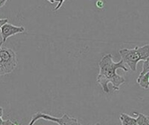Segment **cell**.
<instances>
[{
	"mask_svg": "<svg viewBox=\"0 0 149 125\" xmlns=\"http://www.w3.org/2000/svg\"><path fill=\"white\" fill-rule=\"evenodd\" d=\"M99 69L100 72L97 77V82L102 87L104 92L109 93L108 84L110 83L115 90H120V87L125 84L126 80L123 77L117 74V70L122 69L125 72L128 71L123 60L121 59L120 62L115 63L113 60V56L107 54L99 62Z\"/></svg>",
	"mask_w": 149,
	"mask_h": 125,
	"instance_id": "obj_1",
	"label": "cell"
},
{
	"mask_svg": "<svg viewBox=\"0 0 149 125\" xmlns=\"http://www.w3.org/2000/svg\"><path fill=\"white\" fill-rule=\"evenodd\" d=\"M120 54L123 62L133 71H136L138 63L146 60L149 57V44L142 47L137 46L134 49H121Z\"/></svg>",
	"mask_w": 149,
	"mask_h": 125,
	"instance_id": "obj_2",
	"label": "cell"
},
{
	"mask_svg": "<svg viewBox=\"0 0 149 125\" xmlns=\"http://www.w3.org/2000/svg\"><path fill=\"white\" fill-rule=\"evenodd\" d=\"M17 65L15 51L9 48H0V77L11 73Z\"/></svg>",
	"mask_w": 149,
	"mask_h": 125,
	"instance_id": "obj_3",
	"label": "cell"
},
{
	"mask_svg": "<svg viewBox=\"0 0 149 125\" xmlns=\"http://www.w3.org/2000/svg\"><path fill=\"white\" fill-rule=\"evenodd\" d=\"M39 119L57 123L58 125H80L76 118L71 117L67 114H64L61 117H54L51 115L45 114L42 112H37L35 115H33L31 118V122L29 123V125H34V124Z\"/></svg>",
	"mask_w": 149,
	"mask_h": 125,
	"instance_id": "obj_4",
	"label": "cell"
},
{
	"mask_svg": "<svg viewBox=\"0 0 149 125\" xmlns=\"http://www.w3.org/2000/svg\"><path fill=\"white\" fill-rule=\"evenodd\" d=\"M24 26H16V25H13L11 23H4L2 27H1V37H2V42L0 43V45L2 46V44L3 43L6 42V40L11 37V36H14L16 34H18V33H23L24 32Z\"/></svg>",
	"mask_w": 149,
	"mask_h": 125,
	"instance_id": "obj_5",
	"label": "cell"
},
{
	"mask_svg": "<svg viewBox=\"0 0 149 125\" xmlns=\"http://www.w3.org/2000/svg\"><path fill=\"white\" fill-rule=\"evenodd\" d=\"M120 119L122 125H138L137 124V118L132 117L125 113L120 115Z\"/></svg>",
	"mask_w": 149,
	"mask_h": 125,
	"instance_id": "obj_6",
	"label": "cell"
},
{
	"mask_svg": "<svg viewBox=\"0 0 149 125\" xmlns=\"http://www.w3.org/2000/svg\"><path fill=\"white\" fill-rule=\"evenodd\" d=\"M134 115L137 116V124L138 125H149V117L142 113L134 112Z\"/></svg>",
	"mask_w": 149,
	"mask_h": 125,
	"instance_id": "obj_7",
	"label": "cell"
},
{
	"mask_svg": "<svg viewBox=\"0 0 149 125\" xmlns=\"http://www.w3.org/2000/svg\"><path fill=\"white\" fill-rule=\"evenodd\" d=\"M149 71V57L146 59V60H144L143 61V67H142V71L141 72V74H140V76H139V77H142V76H144L146 73H148Z\"/></svg>",
	"mask_w": 149,
	"mask_h": 125,
	"instance_id": "obj_8",
	"label": "cell"
},
{
	"mask_svg": "<svg viewBox=\"0 0 149 125\" xmlns=\"http://www.w3.org/2000/svg\"><path fill=\"white\" fill-rule=\"evenodd\" d=\"M8 23V18H0V30H1V27L4 24V23ZM2 46L0 45V48H1Z\"/></svg>",
	"mask_w": 149,
	"mask_h": 125,
	"instance_id": "obj_9",
	"label": "cell"
},
{
	"mask_svg": "<svg viewBox=\"0 0 149 125\" xmlns=\"http://www.w3.org/2000/svg\"><path fill=\"white\" fill-rule=\"evenodd\" d=\"M65 0H58V5L56 6V8L54 9V10L56 11V10H58V9H60L61 8V6H62V4L64 3V2H65Z\"/></svg>",
	"mask_w": 149,
	"mask_h": 125,
	"instance_id": "obj_10",
	"label": "cell"
},
{
	"mask_svg": "<svg viewBox=\"0 0 149 125\" xmlns=\"http://www.w3.org/2000/svg\"><path fill=\"white\" fill-rule=\"evenodd\" d=\"M14 122H12L11 120H10V119H8V120H5V121H3V124L1 125H14Z\"/></svg>",
	"mask_w": 149,
	"mask_h": 125,
	"instance_id": "obj_11",
	"label": "cell"
},
{
	"mask_svg": "<svg viewBox=\"0 0 149 125\" xmlns=\"http://www.w3.org/2000/svg\"><path fill=\"white\" fill-rule=\"evenodd\" d=\"M6 2H7V0H0V8L3 7V6L5 4Z\"/></svg>",
	"mask_w": 149,
	"mask_h": 125,
	"instance_id": "obj_12",
	"label": "cell"
},
{
	"mask_svg": "<svg viewBox=\"0 0 149 125\" xmlns=\"http://www.w3.org/2000/svg\"><path fill=\"white\" fill-rule=\"evenodd\" d=\"M3 108L0 106V117H3Z\"/></svg>",
	"mask_w": 149,
	"mask_h": 125,
	"instance_id": "obj_13",
	"label": "cell"
},
{
	"mask_svg": "<svg viewBox=\"0 0 149 125\" xmlns=\"http://www.w3.org/2000/svg\"><path fill=\"white\" fill-rule=\"evenodd\" d=\"M47 1H48V2H50L51 3H54L56 1H58V0H47Z\"/></svg>",
	"mask_w": 149,
	"mask_h": 125,
	"instance_id": "obj_14",
	"label": "cell"
},
{
	"mask_svg": "<svg viewBox=\"0 0 149 125\" xmlns=\"http://www.w3.org/2000/svg\"><path fill=\"white\" fill-rule=\"evenodd\" d=\"M3 118H2V117H0V125L3 124Z\"/></svg>",
	"mask_w": 149,
	"mask_h": 125,
	"instance_id": "obj_15",
	"label": "cell"
},
{
	"mask_svg": "<svg viewBox=\"0 0 149 125\" xmlns=\"http://www.w3.org/2000/svg\"><path fill=\"white\" fill-rule=\"evenodd\" d=\"M14 125H21V124H17V123H15V124H14Z\"/></svg>",
	"mask_w": 149,
	"mask_h": 125,
	"instance_id": "obj_16",
	"label": "cell"
},
{
	"mask_svg": "<svg viewBox=\"0 0 149 125\" xmlns=\"http://www.w3.org/2000/svg\"><path fill=\"white\" fill-rule=\"evenodd\" d=\"M95 125H100V123H97Z\"/></svg>",
	"mask_w": 149,
	"mask_h": 125,
	"instance_id": "obj_17",
	"label": "cell"
},
{
	"mask_svg": "<svg viewBox=\"0 0 149 125\" xmlns=\"http://www.w3.org/2000/svg\"><path fill=\"white\" fill-rule=\"evenodd\" d=\"M80 125H81V124H80Z\"/></svg>",
	"mask_w": 149,
	"mask_h": 125,
	"instance_id": "obj_18",
	"label": "cell"
}]
</instances>
